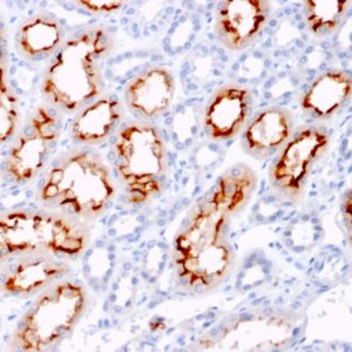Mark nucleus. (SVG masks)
Masks as SVG:
<instances>
[{"label": "nucleus", "instance_id": "nucleus-1", "mask_svg": "<svg viewBox=\"0 0 352 352\" xmlns=\"http://www.w3.org/2000/svg\"><path fill=\"white\" fill-rule=\"evenodd\" d=\"M113 47L112 36L100 25L82 28L65 39L51 58L41 94L54 111L80 112L100 98L104 65Z\"/></svg>", "mask_w": 352, "mask_h": 352}, {"label": "nucleus", "instance_id": "nucleus-2", "mask_svg": "<svg viewBox=\"0 0 352 352\" xmlns=\"http://www.w3.org/2000/svg\"><path fill=\"white\" fill-rule=\"evenodd\" d=\"M232 217L201 201L174 241L173 263L181 285L192 292H210L227 280L234 267L229 242Z\"/></svg>", "mask_w": 352, "mask_h": 352}, {"label": "nucleus", "instance_id": "nucleus-3", "mask_svg": "<svg viewBox=\"0 0 352 352\" xmlns=\"http://www.w3.org/2000/svg\"><path fill=\"white\" fill-rule=\"evenodd\" d=\"M116 194L107 164L88 151H73L53 161L36 199L45 208L82 222L107 212Z\"/></svg>", "mask_w": 352, "mask_h": 352}, {"label": "nucleus", "instance_id": "nucleus-4", "mask_svg": "<svg viewBox=\"0 0 352 352\" xmlns=\"http://www.w3.org/2000/svg\"><path fill=\"white\" fill-rule=\"evenodd\" d=\"M89 243L88 230L80 221L59 212L16 209L0 220L1 256H48L73 260Z\"/></svg>", "mask_w": 352, "mask_h": 352}, {"label": "nucleus", "instance_id": "nucleus-5", "mask_svg": "<svg viewBox=\"0 0 352 352\" xmlns=\"http://www.w3.org/2000/svg\"><path fill=\"white\" fill-rule=\"evenodd\" d=\"M114 169L129 204H144L164 188L168 151L155 124L139 121L124 124L113 144Z\"/></svg>", "mask_w": 352, "mask_h": 352}, {"label": "nucleus", "instance_id": "nucleus-6", "mask_svg": "<svg viewBox=\"0 0 352 352\" xmlns=\"http://www.w3.org/2000/svg\"><path fill=\"white\" fill-rule=\"evenodd\" d=\"M87 307V292L73 280L56 282L45 289L18 323L16 349L44 351L72 331Z\"/></svg>", "mask_w": 352, "mask_h": 352}, {"label": "nucleus", "instance_id": "nucleus-7", "mask_svg": "<svg viewBox=\"0 0 352 352\" xmlns=\"http://www.w3.org/2000/svg\"><path fill=\"white\" fill-rule=\"evenodd\" d=\"M61 122L53 109L39 107L25 122L3 161L8 184L24 186L51 161L60 139Z\"/></svg>", "mask_w": 352, "mask_h": 352}, {"label": "nucleus", "instance_id": "nucleus-8", "mask_svg": "<svg viewBox=\"0 0 352 352\" xmlns=\"http://www.w3.org/2000/svg\"><path fill=\"white\" fill-rule=\"evenodd\" d=\"M330 135L322 127H303L292 134L269 170V184L287 199H297L305 190L315 164L330 146Z\"/></svg>", "mask_w": 352, "mask_h": 352}, {"label": "nucleus", "instance_id": "nucleus-9", "mask_svg": "<svg viewBox=\"0 0 352 352\" xmlns=\"http://www.w3.org/2000/svg\"><path fill=\"white\" fill-rule=\"evenodd\" d=\"M270 16V5L264 0H226L217 5L215 33L224 47L242 51L256 41Z\"/></svg>", "mask_w": 352, "mask_h": 352}, {"label": "nucleus", "instance_id": "nucleus-10", "mask_svg": "<svg viewBox=\"0 0 352 352\" xmlns=\"http://www.w3.org/2000/svg\"><path fill=\"white\" fill-rule=\"evenodd\" d=\"M254 96L241 85H226L209 99L204 109V134L210 140L228 141L244 129L252 118Z\"/></svg>", "mask_w": 352, "mask_h": 352}, {"label": "nucleus", "instance_id": "nucleus-11", "mask_svg": "<svg viewBox=\"0 0 352 352\" xmlns=\"http://www.w3.org/2000/svg\"><path fill=\"white\" fill-rule=\"evenodd\" d=\"M174 76L167 68L153 66L139 73L124 87V102L138 118L151 120L167 112L175 98Z\"/></svg>", "mask_w": 352, "mask_h": 352}, {"label": "nucleus", "instance_id": "nucleus-12", "mask_svg": "<svg viewBox=\"0 0 352 352\" xmlns=\"http://www.w3.org/2000/svg\"><path fill=\"white\" fill-rule=\"evenodd\" d=\"M67 272V265L53 257L11 256L3 264L1 288L13 296H32Z\"/></svg>", "mask_w": 352, "mask_h": 352}, {"label": "nucleus", "instance_id": "nucleus-13", "mask_svg": "<svg viewBox=\"0 0 352 352\" xmlns=\"http://www.w3.org/2000/svg\"><path fill=\"white\" fill-rule=\"evenodd\" d=\"M292 134L294 120L290 112L280 107H269L257 112L245 124L242 147L257 160H265L280 152Z\"/></svg>", "mask_w": 352, "mask_h": 352}, {"label": "nucleus", "instance_id": "nucleus-14", "mask_svg": "<svg viewBox=\"0 0 352 352\" xmlns=\"http://www.w3.org/2000/svg\"><path fill=\"white\" fill-rule=\"evenodd\" d=\"M124 114V104L118 96H100L78 112L69 127L71 138L85 146L104 144L119 132Z\"/></svg>", "mask_w": 352, "mask_h": 352}, {"label": "nucleus", "instance_id": "nucleus-15", "mask_svg": "<svg viewBox=\"0 0 352 352\" xmlns=\"http://www.w3.org/2000/svg\"><path fill=\"white\" fill-rule=\"evenodd\" d=\"M351 78L340 69H329L312 80L300 98V107L316 120H327L348 104L351 98Z\"/></svg>", "mask_w": 352, "mask_h": 352}, {"label": "nucleus", "instance_id": "nucleus-16", "mask_svg": "<svg viewBox=\"0 0 352 352\" xmlns=\"http://www.w3.org/2000/svg\"><path fill=\"white\" fill-rule=\"evenodd\" d=\"M65 41L60 23L51 14H36L21 23L14 36V47L28 61H44L52 58Z\"/></svg>", "mask_w": 352, "mask_h": 352}, {"label": "nucleus", "instance_id": "nucleus-17", "mask_svg": "<svg viewBox=\"0 0 352 352\" xmlns=\"http://www.w3.org/2000/svg\"><path fill=\"white\" fill-rule=\"evenodd\" d=\"M256 184V175L252 169L236 166L221 176L204 201L232 217L248 204Z\"/></svg>", "mask_w": 352, "mask_h": 352}, {"label": "nucleus", "instance_id": "nucleus-18", "mask_svg": "<svg viewBox=\"0 0 352 352\" xmlns=\"http://www.w3.org/2000/svg\"><path fill=\"white\" fill-rule=\"evenodd\" d=\"M237 328L242 329V343L235 346L243 349L280 348L292 336V327L280 316L257 317L252 320H241Z\"/></svg>", "mask_w": 352, "mask_h": 352}, {"label": "nucleus", "instance_id": "nucleus-19", "mask_svg": "<svg viewBox=\"0 0 352 352\" xmlns=\"http://www.w3.org/2000/svg\"><path fill=\"white\" fill-rule=\"evenodd\" d=\"M345 0H308L305 3V21L309 30L316 36L335 32L344 21L350 8Z\"/></svg>", "mask_w": 352, "mask_h": 352}, {"label": "nucleus", "instance_id": "nucleus-20", "mask_svg": "<svg viewBox=\"0 0 352 352\" xmlns=\"http://www.w3.org/2000/svg\"><path fill=\"white\" fill-rule=\"evenodd\" d=\"M19 120L18 98L5 78L4 65L1 66L0 79V139L4 144L16 134Z\"/></svg>", "mask_w": 352, "mask_h": 352}, {"label": "nucleus", "instance_id": "nucleus-21", "mask_svg": "<svg viewBox=\"0 0 352 352\" xmlns=\"http://www.w3.org/2000/svg\"><path fill=\"white\" fill-rule=\"evenodd\" d=\"M76 4L80 5L81 8L87 10L89 12L98 13V14H106L119 11L124 3L122 1H114V0H82L76 1Z\"/></svg>", "mask_w": 352, "mask_h": 352}]
</instances>
